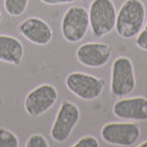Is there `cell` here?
I'll return each mask as SVG.
<instances>
[{
	"mask_svg": "<svg viewBox=\"0 0 147 147\" xmlns=\"http://www.w3.org/2000/svg\"><path fill=\"white\" fill-rule=\"evenodd\" d=\"M146 8L142 0H126L119 8L116 17L115 30L122 39H132L143 29Z\"/></svg>",
	"mask_w": 147,
	"mask_h": 147,
	"instance_id": "obj_1",
	"label": "cell"
},
{
	"mask_svg": "<svg viewBox=\"0 0 147 147\" xmlns=\"http://www.w3.org/2000/svg\"><path fill=\"white\" fill-rule=\"evenodd\" d=\"M136 88V78L132 60L121 55L114 60L111 69V93L115 97H123Z\"/></svg>",
	"mask_w": 147,
	"mask_h": 147,
	"instance_id": "obj_2",
	"label": "cell"
},
{
	"mask_svg": "<svg viewBox=\"0 0 147 147\" xmlns=\"http://www.w3.org/2000/svg\"><path fill=\"white\" fill-rule=\"evenodd\" d=\"M116 17L117 11L112 0H93L88 11L92 33L97 38L109 34L115 28Z\"/></svg>",
	"mask_w": 147,
	"mask_h": 147,
	"instance_id": "obj_3",
	"label": "cell"
},
{
	"mask_svg": "<svg viewBox=\"0 0 147 147\" xmlns=\"http://www.w3.org/2000/svg\"><path fill=\"white\" fill-rule=\"evenodd\" d=\"M90 28L88 11L82 6L70 7L62 17L61 32L64 40L70 43L80 42Z\"/></svg>",
	"mask_w": 147,
	"mask_h": 147,
	"instance_id": "obj_4",
	"label": "cell"
},
{
	"mask_svg": "<svg viewBox=\"0 0 147 147\" xmlns=\"http://www.w3.org/2000/svg\"><path fill=\"white\" fill-rule=\"evenodd\" d=\"M65 85L67 90L76 97L83 101H93L101 96L105 88V81L92 74L72 72L67 74Z\"/></svg>",
	"mask_w": 147,
	"mask_h": 147,
	"instance_id": "obj_5",
	"label": "cell"
},
{
	"mask_svg": "<svg viewBox=\"0 0 147 147\" xmlns=\"http://www.w3.org/2000/svg\"><path fill=\"white\" fill-rule=\"evenodd\" d=\"M80 119V110L71 101L63 100L51 127V138L57 143H64Z\"/></svg>",
	"mask_w": 147,
	"mask_h": 147,
	"instance_id": "obj_6",
	"label": "cell"
},
{
	"mask_svg": "<svg viewBox=\"0 0 147 147\" xmlns=\"http://www.w3.org/2000/svg\"><path fill=\"white\" fill-rule=\"evenodd\" d=\"M58 90L54 85L43 83L31 90L24 100V110L31 117H39L58 101Z\"/></svg>",
	"mask_w": 147,
	"mask_h": 147,
	"instance_id": "obj_7",
	"label": "cell"
},
{
	"mask_svg": "<svg viewBox=\"0 0 147 147\" xmlns=\"http://www.w3.org/2000/svg\"><path fill=\"white\" fill-rule=\"evenodd\" d=\"M140 126L134 122L107 123L101 128V137L104 142L117 146H132L140 136Z\"/></svg>",
	"mask_w": 147,
	"mask_h": 147,
	"instance_id": "obj_8",
	"label": "cell"
},
{
	"mask_svg": "<svg viewBox=\"0 0 147 147\" xmlns=\"http://www.w3.org/2000/svg\"><path fill=\"white\" fill-rule=\"evenodd\" d=\"M112 48L101 42H88L80 45L76 50V59L86 67H102L110 62Z\"/></svg>",
	"mask_w": 147,
	"mask_h": 147,
	"instance_id": "obj_9",
	"label": "cell"
},
{
	"mask_svg": "<svg viewBox=\"0 0 147 147\" xmlns=\"http://www.w3.org/2000/svg\"><path fill=\"white\" fill-rule=\"evenodd\" d=\"M19 32L29 42L37 45H47L53 38V30L49 23L37 17H31L22 21L19 24Z\"/></svg>",
	"mask_w": 147,
	"mask_h": 147,
	"instance_id": "obj_10",
	"label": "cell"
},
{
	"mask_svg": "<svg viewBox=\"0 0 147 147\" xmlns=\"http://www.w3.org/2000/svg\"><path fill=\"white\" fill-rule=\"evenodd\" d=\"M113 114L126 121H146L147 98L143 96L121 98L113 105Z\"/></svg>",
	"mask_w": 147,
	"mask_h": 147,
	"instance_id": "obj_11",
	"label": "cell"
},
{
	"mask_svg": "<svg viewBox=\"0 0 147 147\" xmlns=\"http://www.w3.org/2000/svg\"><path fill=\"white\" fill-rule=\"evenodd\" d=\"M24 49L19 39L7 34H0V61L12 65H20Z\"/></svg>",
	"mask_w": 147,
	"mask_h": 147,
	"instance_id": "obj_12",
	"label": "cell"
},
{
	"mask_svg": "<svg viewBox=\"0 0 147 147\" xmlns=\"http://www.w3.org/2000/svg\"><path fill=\"white\" fill-rule=\"evenodd\" d=\"M29 0H3L5 10L11 17H20L28 7Z\"/></svg>",
	"mask_w": 147,
	"mask_h": 147,
	"instance_id": "obj_13",
	"label": "cell"
},
{
	"mask_svg": "<svg viewBox=\"0 0 147 147\" xmlns=\"http://www.w3.org/2000/svg\"><path fill=\"white\" fill-rule=\"evenodd\" d=\"M19 140L13 132L0 127V147H18Z\"/></svg>",
	"mask_w": 147,
	"mask_h": 147,
	"instance_id": "obj_14",
	"label": "cell"
},
{
	"mask_svg": "<svg viewBox=\"0 0 147 147\" xmlns=\"http://www.w3.org/2000/svg\"><path fill=\"white\" fill-rule=\"evenodd\" d=\"M49 143L45 140L43 135L41 134H32L30 136L27 143H26V147H49Z\"/></svg>",
	"mask_w": 147,
	"mask_h": 147,
	"instance_id": "obj_15",
	"label": "cell"
},
{
	"mask_svg": "<svg viewBox=\"0 0 147 147\" xmlns=\"http://www.w3.org/2000/svg\"><path fill=\"white\" fill-rule=\"evenodd\" d=\"M73 147H98L100 146V143L98 140H96L95 137L91 136V135H86V136H83L82 138L78 140L76 143H74Z\"/></svg>",
	"mask_w": 147,
	"mask_h": 147,
	"instance_id": "obj_16",
	"label": "cell"
},
{
	"mask_svg": "<svg viewBox=\"0 0 147 147\" xmlns=\"http://www.w3.org/2000/svg\"><path fill=\"white\" fill-rule=\"evenodd\" d=\"M135 44L143 51H147V31L145 29L140 30V33L136 36Z\"/></svg>",
	"mask_w": 147,
	"mask_h": 147,
	"instance_id": "obj_17",
	"label": "cell"
},
{
	"mask_svg": "<svg viewBox=\"0 0 147 147\" xmlns=\"http://www.w3.org/2000/svg\"><path fill=\"white\" fill-rule=\"evenodd\" d=\"M43 3L48 6H57V5H66V3H73L78 0H41Z\"/></svg>",
	"mask_w": 147,
	"mask_h": 147,
	"instance_id": "obj_18",
	"label": "cell"
},
{
	"mask_svg": "<svg viewBox=\"0 0 147 147\" xmlns=\"http://www.w3.org/2000/svg\"><path fill=\"white\" fill-rule=\"evenodd\" d=\"M138 147H147V140L143 142V143H140V145H138Z\"/></svg>",
	"mask_w": 147,
	"mask_h": 147,
	"instance_id": "obj_19",
	"label": "cell"
},
{
	"mask_svg": "<svg viewBox=\"0 0 147 147\" xmlns=\"http://www.w3.org/2000/svg\"><path fill=\"white\" fill-rule=\"evenodd\" d=\"M2 21V15H1V12H0V23Z\"/></svg>",
	"mask_w": 147,
	"mask_h": 147,
	"instance_id": "obj_20",
	"label": "cell"
},
{
	"mask_svg": "<svg viewBox=\"0 0 147 147\" xmlns=\"http://www.w3.org/2000/svg\"><path fill=\"white\" fill-rule=\"evenodd\" d=\"M144 29H145L147 31V23H146V26H145V28H144Z\"/></svg>",
	"mask_w": 147,
	"mask_h": 147,
	"instance_id": "obj_21",
	"label": "cell"
}]
</instances>
